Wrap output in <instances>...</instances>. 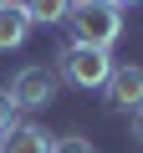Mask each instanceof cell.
Masks as SVG:
<instances>
[{
	"label": "cell",
	"mask_w": 143,
	"mask_h": 153,
	"mask_svg": "<svg viewBox=\"0 0 143 153\" xmlns=\"http://www.w3.org/2000/svg\"><path fill=\"white\" fill-rule=\"evenodd\" d=\"M66 31L77 46H97V51H112L123 41V10L112 0H77L66 16Z\"/></svg>",
	"instance_id": "obj_1"
},
{
	"label": "cell",
	"mask_w": 143,
	"mask_h": 153,
	"mask_svg": "<svg viewBox=\"0 0 143 153\" xmlns=\"http://www.w3.org/2000/svg\"><path fill=\"white\" fill-rule=\"evenodd\" d=\"M56 76L72 82V87H82V92H102V82L112 76V56L97 51V46H77V41H72L56 56Z\"/></svg>",
	"instance_id": "obj_2"
},
{
	"label": "cell",
	"mask_w": 143,
	"mask_h": 153,
	"mask_svg": "<svg viewBox=\"0 0 143 153\" xmlns=\"http://www.w3.org/2000/svg\"><path fill=\"white\" fill-rule=\"evenodd\" d=\"M56 87H61V76L51 71V66H41V61H31V66H21L16 76H10V102H16V112H36V107H51L56 102Z\"/></svg>",
	"instance_id": "obj_3"
},
{
	"label": "cell",
	"mask_w": 143,
	"mask_h": 153,
	"mask_svg": "<svg viewBox=\"0 0 143 153\" xmlns=\"http://www.w3.org/2000/svg\"><path fill=\"white\" fill-rule=\"evenodd\" d=\"M102 102L112 112H133L143 102V66L138 61H112V76L102 82Z\"/></svg>",
	"instance_id": "obj_4"
},
{
	"label": "cell",
	"mask_w": 143,
	"mask_h": 153,
	"mask_svg": "<svg viewBox=\"0 0 143 153\" xmlns=\"http://www.w3.org/2000/svg\"><path fill=\"white\" fill-rule=\"evenodd\" d=\"M0 153H51V133L31 117H16L5 133H0Z\"/></svg>",
	"instance_id": "obj_5"
},
{
	"label": "cell",
	"mask_w": 143,
	"mask_h": 153,
	"mask_svg": "<svg viewBox=\"0 0 143 153\" xmlns=\"http://www.w3.org/2000/svg\"><path fill=\"white\" fill-rule=\"evenodd\" d=\"M26 36H31V16L21 10V0H5L0 5V51L26 46Z\"/></svg>",
	"instance_id": "obj_6"
},
{
	"label": "cell",
	"mask_w": 143,
	"mask_h": 153,
	"mask_svg": "<svg viewBox=\"0 0 143 153\" xmlns=\"http://www.w3.org/2000/svg\"><path fill=\"white\" fill-rule=\"evenodd\" d=\"M77 0H21V10L31 16V26H66Z\"/></svg>",
	"instance_id": "obj_7"
},
{
	"label": "cell",
	"mask_w": 143,
	"mask_h": 153,
	"mask_svg": "<svg viewBox=\"0 0 143 153\" xmlns=\"http://www.w3.org/2000/svg\"><path fill=\"white\" fill-rule=\"evenodd\" d=\"M51 153H97V143L82 133H66V138H51Z\"/></svg>",
	"instance_id": "obj_8"
},
{
	"label": "cell",
	"mask_w": 143,
	"mask_h": 153,
	"mask_svg": "<svg viewBox=\"0 0 143 153\" xmlns=\"http://www.w3.org/2000/svg\"><path fill=\"white\" fill-rule=\"evenodd\" d=\"M10 123H16V102H10V92H5V87H0V133H5Z\"/></svg>",
	"instance_id": "obj_9"
},
{
	"label": "cell",
	"mask_w": 143,
	"mask_h": 153,
	"mask_svg": "<svg viewBox=\"0 0 143 153\" xmlns=\"http://www.w3.org/2000/svg\"><path fill=\"white\" fill-rule=\"evenodd\" d=\"M128 117H133V143H143V102H138V107H133Z\"/></svg>",
	"instance_id": "obj_10"
},
{
	"label": "cell",
	"mask_w": 143,
	"mask_h": 153,
	"mask_svg": "<svg viewBox=\"0 0 143 153\" xmlns=\"http://www.w3.org/2000/svg\"><path fill=\"white\" fill-rule=\"evenodd\" d=\"M112 5H118V10H128V5H138V0H112Z\"/></svg>",
	"instance_id": "obj_11"
},
{
	"label": "cell",
	"mask_w": 143,
	"mask_h": 153,
	"mask_svg": "<svg viewBox=\"0 0 143 153\" xmlns=\"http://www.w3.org/2000/svg\"><path fill=\"white\" fill-rule=\"evenodd\" d=\"M0 5H5V0H0Z\"/></svg>",
	"instance_id": "obj_12"
}]
</instances>
